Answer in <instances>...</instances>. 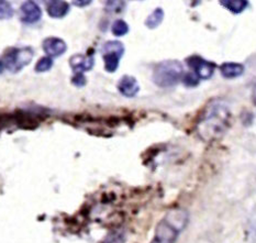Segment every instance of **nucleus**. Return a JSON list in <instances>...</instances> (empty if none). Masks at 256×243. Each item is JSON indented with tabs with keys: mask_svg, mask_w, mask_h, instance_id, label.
<instances>
[{
	"mask_svg": "<svg viewBox=\"0 0 256 243\" xmlns=\"http://www.w3.org/2000/svg\"><path fill=\"white\" fill-rule=\"evenodd\" d=\"M188 222L189 214L187 210L182 208L172 209L155 229L153 243H175Z\"/></svg>",
	"mask_w": 256,
	"mask_h": 243,
	"instance_id": "1",
	"label": "nucleus"
},
{
	"mask_svg": "<svg viewBox=\"0 0 256 243\" xmlns=\"http://www.w3.org/2000/svg\"><path fill=\"white\" fill-rule=\"evenodd\" d=\"M229 110L216 102L206 110L202 118H200V124L198 129L200 131V136L214 139L220 136L229 126Z\"/></svg>",
	"mask_w": 256,
	"mask_h": 243,
	"instance_id": "2",
	"label": "nucleus"
},
{
	"mask_svg": "<svg viewBox=\"0 0 256 243\" xmlns=\"http://www.w3.org/2000/svg\"><path fill=\"white\" fill-rule=\"evenodd\" d=\"M184 76V66L177 60H162L154 68L153 82L160 88H170L177 85Z\"/></svg>",
	"mask_w": 256,
	"mask_h": 243,
	"instance_id": "3",
	"label": "nucleus"
},
{
	"mask_svg": "<svg viewBox=\"0 0 256 243\" xmlns=\"http://www.w3.org/2000/svg\"><path fill=\"white\" fill-rule=\"evenodd\" d=\"M33 56H34V51L30 46L21 48H11L6 51L4 60H2L4 62V68L16 74L29 65L32 62Z\"/></svg>",
	"mask_w": 256,
	"mask_h": 243,
	"instance_id": "4",
	"label": "nucleus"
},
{
	"mask_svg": "<svg viewBox=\"0 0 256 243\" xmlns=\"http://www.w3.org/2000/svg\"><path fill=\"white\" fill-rule=\"evenodd\" d=\"M102 52L106 72L114 73L118 70L120 60L124 54V44L118 40L108 41L102 46Z\"/></svg>",
	"mask_w": 256,
	"mask_h": 243,
	"instance_id": "5",
	"label": "nucleus"
},
{
	"mask_svg": "<svg viewBox=\"0 0 256 243\" xmlns=\"http://www.w3.org/2000/svg\"><path fill=\"white\" fill-rule=\"evenodd\" d=\"M186 64L199 80H210L214 76L216 68V63L204 60L202 56H199V55H192V56L187 58Z\"/></svg>",
	"mask_w": 256,
	"mask_h": 243,
	"instance_id": "6",
	"label": "nucleus"
},
{
	"mask_svg": "<svg viewBox=\"0 0 256 243\" xmlns=\"http://www.w3.org/2000/svg\"><path fill=\"white\" fill-rule=\"evenodd\" d=\"M42 9L34 2H24L20 7V20L26 24H36L42 18Z\"/></svg>",
	"mask_w": 256,
	"mask_h": 243,
	"instance_id": "7",
	"label": "nucleus"
},
{
	"mask_svg": "<svg viewBox=\"0 0 256 243\" xmlns=\"http://www.w3.org/2000/svg\"><path fill=\"white\" fill-rule=\"evenodd\" d=\"M42 48L48 58H58L68 51V44L63 38L58 36H48L42 43Z\"/></svg>",
	"mask_w": 256,
	"mask_h": 243,
	"instance_id": "8",
	"label": "nucleus"
},
{
	"mask_svg": "<svg viewBox=\"0 0 256 243\" xmlns=\"http://www.w3.org/2000/svg\"><path fill=\"white\" fill-rule=\"evenodd\" d=\"M70 68L74 74H84V72L90 70L94 65V58L92 55L75 54L70 58Z\"/></svg>",
	"mask_w": 256,
	"mask_h": 243,
	"instance_id": "9",
	"label": "nucleus"
},
{
	"mask_svg": "<svg viewBox=\"0 0 256 243\" xmlns=\"http://www.w3.org/2000/svg\"><path fill=\"white\" fill-rule=\"evenodd\" d=\"M118 90L128 98H133L138 95V92H140V85L136 80V77L131 75H124L118 82Z\"/></svg>",
	"mask_w": 256,
	"mask_h": 243,
	"instance_id": "10",
	"label": "nucleus"
},
{
	"mask_svg": "<svg viewBox=\"0 0 256 243\" xmlns=\"http://www.w3.org/2000/svg\"><path fill=\"white\" fill-rule=\"evenodd\" d=\"M70 10V6L66 2H60V0H54L50 2L46 6L48 14L53 19H62L68 14Z\"/></svg>",
	"mask_w": 256,
	"mask_h": 243,
	"instance_id": "11",
	"label": "nucleus"
},
{
	"mask_svg": "<svg viewBox=\"0 0 256 243\" xmlns=\"http://www.w3.org/2000/svg\"><path fill=\"white\" fill-rule=\"evenodd\" d=\"M220 73L221 75L228 80L236 78V77H240L243 75L246 68L241 63H236V62H226L220 65Z\"/></svg>",
	"mask_w": 256,
	"mask_h": 243,
	"instance_id": "12",
	"label": "nucleus"
},
{
	"mask_svg": "<svg viewBox=\"0 0 256 243\" xmlns=\"http://www.w3.org/2000/svg\"><path fill=\"white\" fill-rule=\"evenodd\" d=\"M219 4L234 14L243 12L248 6V2L246 0H220Z\"/></svg>",
	"mask_w": 256,
	"mask_h": 243,
	"instance_id": "13",
	"label": "nucleus"
},
{
	"mask_svg": "<svg viewBox=\"0 0 256 243\" xmlns=\"http://www.w3.org/2000/svg\"><path fill=\"white\" fill-rule=\"evenodd\" d=\"M164 16H165L164 10L162 8H156L154 9L153 12L148 16L144 24H146V26L150 30H154L156 29V28H158L160 24H162L164 20Z\"/></svg>",
	"mask_w": 256,
	"mask_h": 243,
	"instance_id": "14",
	"label": "nucleus"
},
{
	"mask_svg": "<svg viewBox=\"0 0 256 243\" xmlns=\"http://www.w3.org/2000/svg\"><path fill=\"white\" fill-rule=\"evenodd\" d=\"M129 31H130L129 24H128L126 22L122 19L116 20L112 24V26H111V32H112V34L116 38L124 36L126 34L129 33Z\"/></svg>",
	"mask_w": 256,
	"mask_h": 243,
	"instance_id": "15",
	"label": "nucleus"
},
{
	"mask_svg": "<svg viewBox=\"0 0 256 243\" xmlns=\"http://www.w3.org/2000/svg\"><path fill=\"white\" fill-rule=\"evenodd\" d=\"M53 64H54L53 58L48 56L41 58L36 64V68H34L36 73L40 74V73H46V72H48L53 68Z\"/></svg>",
	"mask_w": 256,
	"mask_h": 243,
	"instance_id": "16",
	"label": "nucleus"
},
{
	"mask_svg": "<svg viewBox=\"0 0 256 243\" xmlns=\"http://www.w3.org/2000/svg\"><path fill=\"white\" fill-rule=\"evenodd\" d=\"M14 14V10L10 2L0 0V20L11 19Z\"/></svg>",
	"mask_w": 256,
	"mask_h": 243,
	"instance_id": "17",
	"label": "nucleus"
},
{
	"mask_svg": "<svg viewBox=\"0 0 256 243\" xmlns=\"http://www.w3.org/2000/svg\"><path fill=\"white\" fill-rule=\"evenodd\" d=\"M182 80L184 82V85L187 87H197L199 85V82H200V80L192 73V72H190V73H187V74H184Z\"/></svg>",
	"mask_w": 256,
	"mask_h": 243,
	"instance_id": "18",
	"label": "nucleus"
},
{
	"mask_svg": "<svg viewBox=\"0 0 256 243\" xmlns=\"http://www.w3.org/2000/svg\"><path fill=\"white\" fill-rule=\"evenodd\" d=\"M72 84L76 87H84L87 84V80L84 74H74L72 77Z\"/></svg>",
	"mask_w": 256,
	"mask_h": 243,
	"instance_id": "19",
	"label": "nucleus"
},
{
	"mask_svg": "<svg viewBox=\"0 0 256 243\" xmlns=\"http://www.w3.org/2000/svg\"><path fill=\"white\" fill-rule=\"evenodd\" d=\"M73 4L77 7H86V6L90 4L92 2H87V0H82V2H73Z\"/></svg>",
	"mask_w": 256,
	"mask_h": 243,
	"instance_id": "20",
	"label": "nucleus"
},
{
	"mask_svg": "<svg viewBox=\"0 0 256 243\" xmlns=\"http://www.w3.org/2000/svg\"><path fill=\"white\" fill-rule=\"evenodd\" d=\"M4 70V65L2 60H0V74H2V72Z\"/></svg>",
	"mask_w": 256,
	"mask_h": 243,
	"instance_id": "21",
	"label": "nucleus"
}]
</instances>
